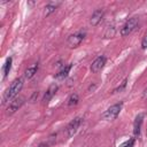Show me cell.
Masks as SVG:
<instances>
[{
    "label": "cell",
    "instance_id": "obj_1",
    "mask_svg": "<svg viewBox=\"0 0 147 147\" xmlns=\"http://www.w3.org/2000/svg\"><path fill=\"white\" fill-rule=\"evenodd\" d=\"M22 87H23V80H22V78H16L10 84V86L7 88V91L5 92V94H3V103L5 102H8V101H11L18 94V92H21Z\"/></svg>",
    "mask_w": 147,
    "mask_h": 147
},
{
    "label": "cell",
    "instance_id": "obj_2",
    "mask_svg": "<svg viewBox=\"0 0 147 147\" xmlns=\"http://www.w3.org/2000/svg\"><path fill=\"white\" fill-rule=\"evenodd\" d=\"M121 109H122V103H121V102H119V103H115V105L110 106V107L102 114V118L106 119V121H113V119H115V118L118 116Z\"/></svg>",
    "mask_w": 147,
    "mask_h": 147
},
{
    "label": "cell",
    "instance_id": "obj_3",
    "mask_svg": "<svg viewBox=\"0 0 147 147\" xmlns=\"http://www.w3.org/2000/svg\"><path fill=\"white\" fill-rule=\"evenodd\" d=\"M138 23H139V20H138L137 17H131V18H129V20L124 23V25L122 26V29H121V34H122L123 37L129 36V34L138 26Z\"/></svg>",
    "mask_w": 147,
    "mask_h": 147
},
{
    "label": "cell",
    "instance_id": "obj_4",
    "mask_svg": "<svg viewBox=\"0 0 147 147\" xmlns=\"http://www.w3.org/2000/svg\"><path fill=\"white\" fill-rule=\"evenodd\" d=\"M85 34H86V33H85L84 31H78V32H76V33H74V34H71V36H69V38H68V40H67L68 46H69L70 48H76V47H78V46L80 45V42L84 40Z\"/></svg>",
    "mask_w": 147,
    "mask_h": 147
},
{
    "label": "cell",
    "instance_id": "obj_5",
    "mask_svg": "<svg viewBox=\"0 0 147 147\" xmlns=\"http://www.w3.org/2000/svg\"><path fill=\"white\" fill-rule=\"evenodd\" d=\"M80 124H82V118L80 117H75L68 124V126H67V134H68V137H72L77 132V130L80 126Z\"/></svg>",
    "mask_w": 147,
    "mask_h": 147
},
{
    "label": "cell",
    "instance_id": "obj_6",
    "mask_svg": "<svg viewBox=\"0 0 147 147\" xmlns=\"http://www.w3.org/2000/svg\"><path fill=\"white\" fill-rule=\"evenodd\" d=\"M23 103H24V99H23V98H16V99H14V100L9 103V106H8V108H7V114H8V115L14 114L15 111H17V110L22 107Z\"/></svg>",
    "mask_w": 147,
    "mask_h": 147
},
{
    "label": "cell",
    "instance_id": "obj_7",
    "mask_svg": "<svg viewBox=\"0 0 147 147\" xmlns=\"http://www.w3.org/2000/svg\"><path fill=\"white\" fill-rule=\"evenodd\" d=\"M103 15H105V11H103L102 9H96V10H94L93 14H92V16H91V18H90V24H91L92 26L98 25V24L102 21Z\"/></svg>",
    "mask_w": 147,
    "mask_h": 147
},
{
    "label": "cell",
    "instance_id": "obj_8",
    "mask_svg": "<svg viewBox=\"0 0 147 147\" xmlns=\"http://www.w3.org/2000/svg\"><path fill=\"white\" fill-rule=\"evenodd\" d=\"M105 64H106V57L105 56H99V57H96L92 62V64H91V71L92 72H98V71H100L105 67Z\"/></svg>",
    "mask_w": 147,
    "mask_h": 147
},
{
    "label": "cell",
    "instance_id": "obj_9",
    "mask_svg": "<svg viewBox=\"0 0 147 147\" xmlns=\"http://www.w3.org/2000/svg\"><path fill=\"white\" fill-rule=\"evenodd\" d=\"M144 114H139L136 119H134V123H133V133L136 137H138L140 134V129H141V124H142V121H144Z\"/></svg>",
    "mask_w": 147,
    "mask_h": 147
},
{
    "label": "cell",
    "instance_id": "obj_10",
    "mask_svg": "<svg viewBox=\"0 0 147 147\" xmlns=\"http://www.w3.org/2000/svg\"><path fill=\"white\" fill-rule=\"evenodd\" d=\"M56 91H57V85H55V84H53V85H51L49 86V88L46 91V93L44 94V98H42V101H44V103H47L54 95H55V93H56Z\"/></svg>",
    "mask_w": 147,
    "mask_h": 147
},
{
    "label": "cell",
    "instance_id": "obj_11",
    "mask_svg": "<svg viewBox=\"0 0 147 147\" xmlns=\"http://www.w3.org/2000/svg\"><path fill=\"white\" fill-rule=\"evenodd\" d=\"M38 68H39V64L38 63H33L31 67H29L26 70H25V72H24V76H25V78H28V79H30V78H32L36 74H37V71H38Z\"/></svg>",
    "mask_w": 147,
    "mask_h": 147
},
{
    "label": "cell",
    "instance_id": "obj_12",
    "mask_svg": "<svg viewBox=\"0 0 147 147\" xmlns=\"http://www.w3.org/2000/svg\"><path fill=\"white\" fill-rule=\"evenodd\" d=\"M71 67H72V64H68V65L63 67V68L55 75V78H56V79H62V78L67 77L68 74H69V71H70V69H71Z\"/></svg>",
    "mask_w": 147,
    "mask_h": 147
},
{
    "label": "cell",
    "instance_id": "obj_13",
    "mask_svg": "<svg viewBox=\"0 0 147 147\" xmlns=\"http://www.w3.org/2000/svg\"><path fill=\"white\" fill-rule=\"evenodd\" d=\"M59 5H61V2H56V3H54V2H49L48 5H46L44 15H45V16H48V15H51L52 13H54Z\"/></svg>",
    "mask_w": 147,
    "mask_h": 147
},
{
    "label": "cell",
    "instance_id": "obj_14",
    "mask_svg": "<svg viewBox=\"0 0 147 147\" xmlns=\"http://www.w3.org/2000/svg\"><path fill=\"white\" fill-rule=\"evenodd\" d=\"M11 62H13V59L11 57H8L3 64V77L6 78L10 71V68H11Z\"/></svg>",
    "mask_w": 147,
    "mask_h": 147
},
{
    "label": "cell",
    "instance_id": "obj_15",
    "mask_svg": "<svg viewBox=\"0 0 147 147\" xmlns=\"http://www.w3.org/2000/svg\"><path fill=\"white\" fill-rule=\"evenodd\" d=\"M78 101H79L78 94H77V93H74V94H71V95L69 96V99H68V106H69V107L75 106V105L78 103Z\"/></svg>",
    "mask_w": 147,
    "mask_h": 147
},
{
    "label": "cell",
    "instance_id": "obj_16",
    "mask_svg": "<svg viewBox=\"0 0 147 147\" xmlns=\"http://www.w3.org/2000/svg\"><path fill=\"white\" fill-rule=\"evenodd\" d=\"M115 36V28L114 26H108L106 32H105V38H113Z\"/></svg>",
    "mask_w": 147,
    "mask_h": 147
},
{
    "label": "cell",
    "instance_id": "obj_17",
    "mask_svg": "<svg viewBox=\"0 0 147 147\" xmlns=\"http://www.w3.org/2000/svg\"><path fill=\"white\" fill-rule=\"evenodd\" d=\"M133 145H134V138H130L129 140L121 144L118 147H133Z\"/></svg>",
    "mask_w": 147,
    "mask_h": 147
},
{
    "label": "cell",
    "instance_id": "obj_18",
    "mask_svg": "<svg viewBox=\"0 0 147 147\" xmlns=\"http://www.w3.org/2000/svg\"><path fill=\"white\" fill-rule=\"evenodd\" d=\"M126 83H127V79H124L123 82H122V85L121 86H118V87H116L115 90H114V93H117V92H119V91H122L125 86H126Z\"/></svg>",
    "mask_w": 147,
    "mask_h": 147
},
{
    "label": "cell",
    "instance_id": "obj_19",
    "mask_svg": "<svg viewBox=\"0 0 147 147\" xmlns=\"http://www.w3.org/2000/svg\"><path fill=\"white\" fill-rule=\"evenodd\" d=\"M141 46H142V48H144V49H145V48H147V34L145 36V38H144V40H142Z\"/></svg>",
    "mask_w": 147,
    "mask_h": 147
},
{
    "label": "cell",
    "instance_id": "obj_20",
    "mask_svg": "<svg viewBox=\"0 0 147 147\" xmlns=\"http://www.w3.org/2000/svg\"><path fill=\"white\" fill-rule=\"evenodd\" d=\"M38 94H39L38 92H34V93L32 94V96H31L30 101H31V102H34V99H36V98H38Z\"/></svg>",
    "mask_w": 147,
    "mask_h": 147
},
{
    "label": "cell",
    "instance_id": "obj_21",
    "mask_svg": "<svg viewBox=\"0 0 147 147\" xmlns=\"http://www.w3.org/2000/svg\"><path fill=\"white\" fill-rule=\"evenodd\" d=\"M142 99H145V100H147V87L144 90V92H142Z\"/></svg>",
    "mask_w": 147,
    "mask_h": 147
},
{
    "label": "cell",
    "instance_id": "obj_22",
    "mask_svg": "<svg viewBox=\"0 0 147 147\" xmlns=\"http://www.w3.org/2000/svg\"><path fill=\"white\" fill-rule=\"evenodd\" d=\"M38 147H49V145H48V144H46V142H42V144H40Z\"/></svg>",
    "mask_w": 147,
    "mask_h": 147
},
{
    "label": "cell",
    "instance_id": "obj_23",
    "mask_svg": "<svg viewBox=\"0 0 147 147\" xmlns=\"http://www.w3.org/2000/svg\"><path fill=\"white\" fill-rule=\"evenodd\" d=\"M146 136H147V130H146Z\"/></svg>",
    "mask_w": 147,
    "mask_h": 147
}]
</instances>
